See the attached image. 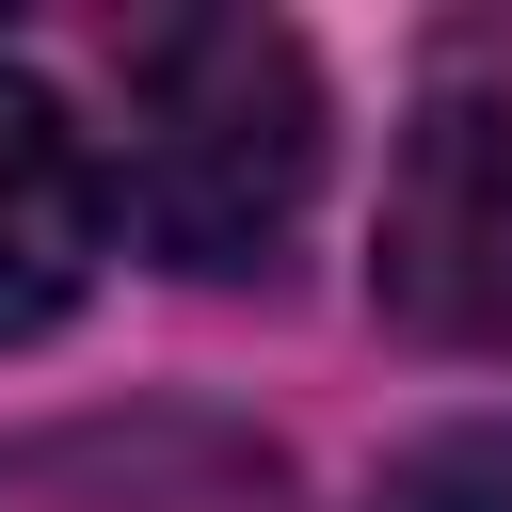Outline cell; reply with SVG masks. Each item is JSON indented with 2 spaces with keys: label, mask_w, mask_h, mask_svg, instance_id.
I'll list each match as a JSON object with an SVG mask.
<instances>
[{
  "label": "cell",
  "mask_w": 512,
  "mask_h": 512,
  "mask_svg": "<svg viewBox=\"0 0 512 512\" xmlns=\"http://www.w3.org/2000/svg\"><path fill=\"white\" fill-rule=\"evenodd\" d=\"M368 304L416 352H512V80H448L368 224Z\"/></svg>",
  "instance_id": "cell-2"
},
{
  "label": "cell",
  "mask_w": 512,
  "mask_h": 512,
  "mask_svg": "<svg viewBox=\"0 0 512 512\" xmlns=\"http://www.w3.org/2000/svg\"><path fill=\"white\" fill-rule=\"evenodd\" d=\"M96 240H112V192H96L80 112H64L32 64H0V352L48 336V320L96 288Z\"/></svg>",
  "instance_id": "cell-3"
},
{
  "label": "cell",
  "mask_w": 512,
  "mask_h": 512,
  "mask_svg": "<svg viewBox=\"0 0 512 512\" xmlns=\"http://www.w3.org/2000/svg\"><path fill=\"white\" fill-rule=\"evenodd\" d=\"M144 256L176 272H256L304 192H320V64L304 32L272 16H160L128 32V128H112V176Z\"/></svg>",
  "instance_id": "cell-1"
}]
</instances>
